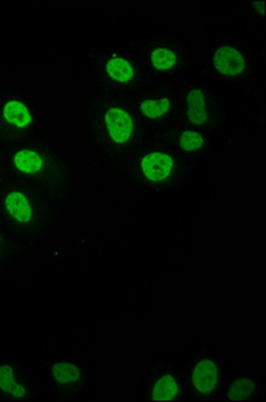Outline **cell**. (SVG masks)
Returning a JSON list of instances; mask_svg holds the SVG:
<instances>
[{"label":"cell","instance_id":"obj_1","mask_svg":"<svg viewBox=\"0 0 266 402\" xmlns=\"http://www.w3.org/2000/svg\"><path fill=\"white\" fill-rule=\"evenodd\" d=\"M105 128L111 140L123 145L127 144L134 135V120L130 113L121 108H110L105 114Z\"/></svg>","mask_w":266,"mask_h":402},{"label":"cell","instance_id":"obj_2","mask_svg":"<svg viewBox=\"0 0 266 402\" xmlns=\"http://www.w3.org/2000/svg\"><path fill=\"white\" fill-rule=\"evenodd\" d=\"M176 167L173 157L165 152L147 153L141 161V169L144 177L153 182L165 181L170 177Z\"/></svg>","mask_w":266,"mask_h":402},{"label":"cell","instance_id":"obj_3","mask_svg":"<svg viewBox=\"0 0 266 402\" xmlns=\"http://www.w3.org/2000/svg\"><path fill=\"white\" fill-rule=\"evenodd\" d=\"M220 381L218 368L214 361L202 359L194 368L191 374V385L194 391L202 396H208L217 389Z\"/></svg>","mask_w":266,"mask_h":402},{"label":"cell","instance_id":"obj_4","mask_svg":"<svg viewBox=\"0 0 266 402\" xmlns=\"http://www.w3.org/2000/svg\"><path fill=\"white\" fill-rule=\"evenodd\" d=\"M213 63L218 73H221L223 76L234 77L243 73L245 59L241 51H238L237 48L230 47V46H225L216 51L214 58H213Z\"/></svg>","mask_w":266,"mask_h":402},{"label":"cell","instance_id":"obj_5","mask_svg":"<svg viewBox=\"0 0 266 402\" xmlns=\"http://www.w3.org/2000/svg\"><path fill=\"white\" fill-rule=\"evenodd\" d=\"M4 211L15 223L26 224L33 219V207L22 190H11L4 197Z\"/></svg>","mask_w":266,"mask_h":402},{"label":"cell","instance_id":"obj_6","mask_svg":"<svg viewBox=\"0 0 266 402\" xmlns=\"http://www.w3.org/2000/svg\"><path fill=\"white\" fill-rule=\"evenodd\" d=\"M0 393L14 400H24L27 397V391L16 378L14 368L4 364L0 366Z\"/></svg>","mask_w":266,"mask_h":402},{"label":"cell","instance_id":"obj_7","mask_svg":"<svg viewBox=\"0 0 266 402\" xmlns=\"http://www.w3.org/2000/svg\"><path fill=\"white\" fill-rule=\"evenodd\" d=\"M188 118L193 125H203L208 121V105L203 91L193 89L188 94Z\"/></svg>","mask_w":266,"mask_h":402},{"label":"cell","instance_id":"obj_8","mask_svg":"<svg viewBox=\"0 0 266 402\" xmlns=\"http://www.w3.org/2000/svg\"><path fill=\"white\" fill-rule=\"evenodd\" d=\"M14 168L23 175H35L42 170L43 158L33 149H22L12 158Z\"/></svg>","mask_w":266,"mask_h":402},{"label":"cell","instance_id":"obj_9","mask_svg":"<svg viewBox=\"0 0 266 402\" xmlns=\"http://www.w3.org/2000/svg\"><path fill=\"white\" fill-rule=\"evenodd\" d=\"M3 117L7 123L16 128H27L33 121V115L27 105L19 100H12L4 105Z\"/></svg>","mask_w":266,"mask_h":402},{"label":"cell","instance_id":"obj_10","mask_svg":"<svg viewBox=\"0 0 266 402\" xmlns=\"http://www.w3.org/2000/svg\"><path fill=\"white\" fill-rule=\"evenodd\" d=\"M179 394V385L171 374L161 376L153 388L151 401H174Z\"/></svg>","mask_w":266,"mask_h":402},{"label":"cell","instance_id":"obj_11","mask_svg":"<svg viewBox=\"0 0 266 402\" xmlns=\"http://www.w3.org/2000/svg\"><path fill=\"white\" fill-rule=\"evenodd\" d=\"M106 73L109 78L123 83L129 82L134 77V67L130 61L122 56H112L106 65Z\"/></svg>","mask_w":266,"mask_h":402},{"label":"cell","instance_id":"obj_12","mask_svg":"<svg viewBox=\"0 0 266 402\" xmlns=\"http://www.w3.org/2000/svg\"><path fill=\"white\" fill-rule=\"evenodd\" d=\"M171 109V102L169 98H151L142 100L139 105V110L144 117L156 120L161 117H166Z\"/></svg>","mask_w":266,"mask_h":402},{"label":"cell","instance_id":"obj_13","mask_svg":"<svg viewBox=\"0 0 266 402\" xmlns=\"http://www.w3.org/2000/svg\"><path fill=\"white\" fill-rule=\"evenodd\" d=\"M53 376L59 385H71L80 377V370L71 362H56L53 366Z\"/></svg>","mask_w":266,"mask_h":402},{"label":"cell","instance_id":"obj_14","mask_svg":"<svg viewBox=\"0 0 266 402\" xmlns=\"http://www.w3.org/2000/svg\"><path fill=\"white\" fill-rule=\"evenodd\" d=\"M150 59L151 65L156 67V70H170L177 63V54L170 48L161 47L151 51Z\"/></svg>","mask_w":266,"mask_h":402},{"label":"cell","instance_id":"obj_15","mask_svg":"<svg viewBox=\"0 0 266 402\" xmlns=\"http://www.w3.org/2000/svg\"><path fill=\"white\" fill-rule=\"evenodd\" d=\"M255 382L249 378H240L234 381L228 391V400L241 401L249 398L255 393Z\"/></svg>","mask_w":266,"mask_h":402},{"label":"cell","instance_id":"obj_16","mask_svg":"<svg viewBox=\"0 0 266 402\" xmlns=\"http://www.w3.org/2000/svg\"><path fill=\"white\" fill-rule=\"evenodd\" d=\"M205 144V140L200 133L193 130H185L179 137V145L186 152H196Z\"/></svg>","mask_w":266,"mask_h":402}]
</instances>
